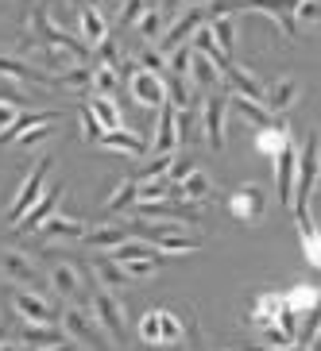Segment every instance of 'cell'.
<instances>
[{
  "label": "cell",
  "mask_w": 321,
  "mask_h": 351,
  "mask_svg": "<svg viewBox=\"0 0 321 351\" xmlns=\"http://www.w3.org/2000/svg\"><path fill=\"white\" fill-rule=\"evenodd\" d=\"M252 351H310L306 343H290V348H252Z\"/></svg>",
  "instance_id": "cell-50"
},
{
  "label": "cell",
  "mask_w": 321,
  "mask_h": 351,
  "mask_svg": "<svg viewBox=\"0 0 321 351\" xmlns=\"http://www.w3.org/2000/svg\"><path fill=\"white\" fill-rule=\"evenodd\" d=\"M47 282H51V293L58 298H85V286H89V274H85L74 258H54L51 270H47Z\"/></svg>",
  "instance_id": "cell-8"
},
{
  "label": "cell",
  "mask_w": 321,
  "mask_h": 351,
  "mask_svg": "<svg viewBox=\"0 0 321 351\" xmlns=\"http://www.w3.org/2000/svg\"><path fill=\"white\" fill-rule=\"evenodd\" d=\"M321 182V143L318 135H306L302 139V151H298V186H294V220L310 213V197Z\"/></svg>",
  "instance_id": "cell-1"
},
{
  "label": "cell",
  "mask_w": 321,
  "mask_h": 351,
  "mask_svg": "<svg viewBox=\"0 0 321 351\" xmlns=\"http://www.w3.org/2000/svg\"><path fill=\"white\" fill-rule=\"evenodd\" d=\"M89 313H93L97 324L113 336L116 348H124V343H128V320H124V305H120V298H116L113 289H93Z\"/></svg>",
  "instance_id": "cell-4"
},
{
  "label": "cell",
  "mask_w": 321,
  "mask_h": 351,
  "mask_svg": "<svg viewBox=\"0 0 321 351\" xmlns=\"http://www.w3.org/2000/svg\"><path fill=\"white\" fill-rule=\"evenodd\" d=\"M47 351H74V343H58V348H47Z\"/></svg>",
  "instance_id": "cell-52"
},
{
  "label": "cell",
  "mask_w": 321,
  "mask_h": 351,
  "mask_svg": "<svg viewBox=\"0 0 321 351\" xmlns=\"http://www.w3.org/2000/svg\"><path fill=\"white\" fill-rule=\"evenodd\" d=\"M318 305H321V289L310 286V282H298L294 289H287V309L298 313V320H306Z\"/></svg>",
  "instance_id": "cell-29"
},
{
  "label": "cell",
  "mask_w": 321,
  "mask_h": 351,
  "mask_svg": "<svg viewBox=\"0 0 321 351\" xmlns=\"http://www.w3.org/2000/svg\"><path fill=\"white\" fill-rule=\"evenodd\" d=\"M155 247H159V255H166V258H182V255H197V251H201V239L190 236V228H178L170 236L155 239Z\"/></svg>",
  "instance_id": "cell-25"
},
{
  "label": "cell",
  "mask_w": 321,
  "mask_h": 351,
  "mask_svg": "<svg viewBox=\"0 0 321 351\" xmlns=\"http://www.w3.org/2000/svg\"><path fill=\"white\" fill-rule=\"evenodd\" d=\"M140 201H175V182L170 178H151V182H140Z\"/></svg>",
  "instance_id": "cell-39"
},
{
  "label": "cell",
  "mask_w": 321,
  "mask_h": 351,
  "mask_svg": "<svg viewBox=\"0 0 321 351\" xmlns=\"http://www.w3.org/2000/svg\"><path fill=\"white\" fill-rule=\"evenodd\" d=\"M0 274L20 289H35V293L51 289V282L39 274V267L32 263V255H23V251H16V247H8L4 255H0Z\"/></svg>",
  "instance_id": "cell-6"
},
{
  "label": "cell",
  "mask_w": 321,
  "mask_h": 351,
  "mask_svg": "<svg viewBox=\"0 0 321 351\" xmlns=\"http://www.w3.org/2000/svg\"><path fill=\"white\" fill-rule=\"evenodd\" d=\"M78 32H82L85 47H104L109 43V16L97 4H78Z\"/></svg>",
  "instance_id": "cell-12"
},
{
  "label": "cell",
  "mask_w": 321,
  "mask_h": 351,
  "mask_svg": "<svg viewBox=\"0 0 321 351\" xmlns=\"http://www.w3.org/2000/svg\"><path fill=\"white\" fill-rule=\"evenodd\" d=\"M20 116H23L20 104H4V101H0V135L12 132V128L20 124Z\"/></svg>",
  "instance_id": "cell-46"
},
{
  "label": "cell",
  "mask_w": 321,
  "mask_h": 351,
  "mask_svg": "<svg viewBox=\"0 0 321 351\" xmlns=\"http://www.w3.org/2000/svg\"><path fill=\"white\" fill-rule=\"evenodd\" d=\"M287 143H294V139H290V128L283 124V120H279L275 128H263V132L256 135V147H259V151H263L267 158H275Z\"/></svg>",
  "instance_id": "cell-34"
},
{
  "label": "cell",
  "mask_w": 321,
  "mask_h": 351,
  "mask_svg": "<svg viewBox=\"0 0 321 351\" xmlns=\"http://www.w3.org/2000/svg\"><path fill=\"white\" fill-rule=\"evenodd\" d=\"M16 336H20V343H27L32 351H47V348H58V343H70L63 324H27V320H20Z\"/></svg>",
  "instance_id": "cell-13"
},
{
  "label": "cell",
  "mask_w": 321,
  "mask_h": 351,
  "mask_svg": "<svg viewBox=\"0 0 321 351\" xmlns=\"http://www.w3.org/2000/svg\"><path fill=\"white\" fill-rule=\"evenodd\" d=\"M54 166V155H39L32 162V170H27V178L20 182V189H16V197H12V205H8V213H4V224H20L27 213L35 208V201H39L43 193H47V170Z\"/></svg>",
  "instance_id": "cell-2"
},
{
  "label": "cell",
  "mask_w": 321,
  "mask_h": 351,
  "mask_svg": "<svg viewBox=\"0 0 321 351\" xmlns=\"http://www.w3.org/2000/svg\"><path fill=\"white\" fill-rule=\"evenodd\" d=\"M104 4H116V0H104Z\"/></svg>",
  "instance_id": "cell-55"
},
{
  "label": "cell",
  "mask_w": 321,
  "mask_h": 351,
  "mask_svg": "<svg viewBox=\"0 0 321 351\" xmlns=\"http://www.w3.org/2000/svg\"><path fill=\"white\" fill-rule=\"evenodd\" d=\"M178 151V132H175V104L159 108L155 116V135H151V155H175Z\"/></svg>",
  "instance_id": "cell-18"
},
{
  "label": "cell",
  "mask_w": 321,
  "mask_h": 351,
  "mask_svg": "<svg viewBox=\"0 0 321 351\" xmlns=\"http://www.w3.org/2000/svg\"><path fill=\"white\" fill-rule=\"evenodd\" d=\"M78 116H82L85 143H101V139H104V128H101V120H97V112H93V108H89V104H82V108H78Z\"/></svg>",
  "instance_id": "cell-42"
},
{
  "label": "cell",
  "mask_w": 321,
  "mask_h": 351,
  "mask_svg": "<svg viewBox=\"0 0 321 351\" xmlns=\"http://www.w3.org/2000/svg\"><path fill=\"white\" fill-rule=\"evenodd\" d=\"M175 158H178V155H151V158L144 162V170H140L135 178H140V182H151V178L170 174V166H175Z\"/></svg>",
  "instance_id": "cell-41"
},
{
  "label": "cell",
  "mask_w": 321,
  "mask_h": 351,
  "mask_svg": "<svg viewBox=\"0 0 321 351\" xmlns=\"http://www.w3.org/2000/svg\"><path fill=\"white\" fill-rule=\"evenodd\" d=\"M166 62H170V73H178V77H190V66H194V51H190V47H178V51L166 54Z\"/></svg>",
  "instance_id": "cell-44"
},
{
  "label": "cell",
  "mask_w": 321,
  "mask_h": 351,
  "mask_svg": "<svg viewBox=\"0 0 321 351\" xmlns=\"http://www.w3.org/2000/svg\"><path fill=\"white\" fill-rule=\"evenodd\" d=\"M0 351H16V348H12V343H0Z\"/></svg>",
  "instance_id": "cell-53"
},
{
  "label": "cell",
  "mask_w": 321,
  "mask_h": 351,
  "mask_svg": "<svg viewBox=\"0 0 321 351\" xmlns=\"http://www.w3.org/2000/svg\"><path fill=\"white\" fill-rule=\"evenodd\" d=\"M89 270H93V278L101 282V289H128V286H135V278L128 274L120 263H116L113 255H97V258H89Z\"/></svg>",
  "instance_id": "cell-15"
},
{
  "label": "cell",
  "mask_w": 321,
  "mask_h": 351,
  "mask_svg": "<svg viewBox=\"0 0 321 351\" xmlns=\"http://www.w3.org/2000/svg\"><path fill=\"white\" fill-rule=\"evenodd\" d=\"M85 104L97 112V120H101L104 132H120V128H124V116H120V104H116V97H89Z\"/></svg>",
  "instance_id": "cell-32"
},
{
  "label": "cell",
  "mask_w": 321,
  "mask_h": 351,
  "mask_svg": "<svg viewBox=\"0 0 321 351\" xmlns=\"http://www.w3.org/2000/svg\"><path fill=\"white\" fill-rule=\"evenodd\" d=\"M0 343H8V340H4V328H0Z\"/></svg>",
  "instance_id": "cell-54"
},
{
  "label": "cell",
  "mask_w": 321,
  "mask_h": 351,
  "mask_svg": "<svg viewBox=\"0 0 321 351\" xmlns=\"http://www.w3.org/2000/svg\"><path fill=\"white\" fill-rule=\"evenodd\" d=\"M63 332L70 336V343H82V348L89 351H113V340L104 336V328L97 324V317L89 309H78V305H70V309H63Z\"/></svg>",
  "instance_id": "cell-3"
},
{
  "label": "cell",
  "mask_w": 321,
  "mask_h": 351,
  "mask_svg": "<svg viewBox=\"0 0 321 351\" xmlns=\"http://www.w3.org/2000/svg\"><path fill=\"white\" fill-rule=\"evenodd\" d=\"M166 93H170L175 108H197V93H194V85H190V77L166 73Z\"/></svg>",
  "instance_id": "cell-35"
},
{
  "label": "cell",
  "mask_w": 321,
  "mask_h": 351,
  "mask_svg": "<svg viewBox=\"0 0 321 351\" xmlns=\"http://www.w3.org/2000/svg\"><path fill=\"white\" fill-rule=\"evenodd\" d=\"M209 27H213V35H217L221 51L236 62V16H217V20H209Z\"/></svg>",
  "instance_id": "cell-36"
},
{
  "label": "cell",
  "mask_w": 321,
  "mask_h": 351,
  "mask_svg": "<svg viewBox=\"0 0 321 351\" xmlns=\"http://www.w3.org/2000/svg\"><path fill=\"white\" fill-rule=\"evenodd\" d=\"M186 340H190V351H206V340H201V332H197V320H194V324H190Z\"/></svg>",
  "instance_id": "cell-49"
},
{
  "label": "cell",
  "mask_w": 321,
  "mask_h": 351,
  "mask_svg": "<svg viewBox=\"0 0 321 351\" xmlns=\"http://www.w3.org/2000/svg\"><path fill=\"white\" fill-rule=\"evenodd\" d=\"M294 20H298V27H321V0H302Z\"/></svg>",
  "instance_id": "cell-43"
},
{
  "label": "cell",
  "mask_w": 321,
  "mask_h": 351,
  "mask_svg": "<svg viewBox=\"0 0 321 351\" xmlns=\"http://www.w3.org/2000/svg\"><path fill=\"white\" fill-rule=\"evenodd\" d=\"M225 120H228V97L225 93H206L201 97V135L209 139L213 151L225 147Z\"/></svg>",
  "instance_id": "cell-9"
},
{
  "label": "cell",
  "mask_w": 321,
  "mask_h": 351,
  "mask_svg": "<svg viewBox=\"0 0 321 351\" xmlns=\"http://www.w3.org/2000/svg\"><path fill=\"white\" fill-rule=\"evenodd\" d=\"M310 351H321V328H318V336H313V343H310Z\"/></svg>",
  "instance_id": "cell-51"
},
{
  "label": "cell",
  "mask_w": 321,
  "mask_h": 351,
  "mask_svg": "<svg viewBox=\"0 0 321 351\" xmlns=\"http://www.w3.org/2000/svg\"><path fill=\"white\" fill-rule=\"evenodd\" d=\"M283 313H287V293H279V289H267V293H259L256 305H252V324L263 332V328H271V324H275Z\"/></svg>",
  "instance_id": "cell-19"
},
{
  "label": "cell",
  "mask_w": 321,
  "mask_h": 351,
  "mask_svg": "<svg viewBox=\"0 0 321 351\" xmlns=\"http://www.w3.org/2000/svg\"><path fill=\"white\" fill-rule=\"evenodd\" d=\"M190 82L201 89V97L206 93H221V85H225V70H221L217 62H209L206 54L194 51V66H190Z\"/></svg>",
  "instance_id": "cell-21"
},
{
  "label": "cell",
  "mask_w": 321,
  "mask_h": 351,
  "mask_svg": "<svg viewBox=\"0 0 321 351\" xmlns=\"http://www.w3.org/2000/svg\"><path fill=\"white\" fill-rule=\"evenodd\" d=\"M51 124H54V120H51ZM51 124H35L32 132H23L20 139H16V143H20V147H35V143H39V139H43V135L51 132Z\"/></svg>",
  "instance_id": "cell-48"
},
{
  "label": "cell",
  "mask_w": 321,
  "mask_h": 351,
  "mask_svg": "<svg viewBox=\"0 0 321 351\" xmlns=\"http://www.w3.org/2000/svg\"><path fill=\"white\" fill-rule=\"evenodd\" d=\"M58 89H70V93H93V70L89 66H70L54 77Z\"/></svg>",
  "instance_id": "cell-33"
},
{
  "label": "cell",
  "mask_w": 321,
  "mask_h": 351,
  "mask_svg": "<svg viewBox=\"0 0 321 351\" xmlns=\"http://www.w3.org/2000/svg\"><path fill=\"white\" fill-rule=\"evenodd\" d=\"M35 236L51 239V243H58V239H85V236H89V224L78 220V217H63V213H54V217L47 220Z\"/></svg>",
  "instance_id": "cell-20"
},
{
  "label": "cell",
  "mask_w": 321,
  "mask_h": 351,
  "mask_svg": "<svg viewBox=\"0 0 321 351\" xmlns=\"http://www.w3.org/2000/svg\"><path fill=\"white\" fill-rule=\"evenodd\" d=\"M163 23H166V16H163V12H159V4H147L144 20L135 23V32L144 35V39L159 43V39H163Z\"/></svg>",
  "instance_id": "cell-38"
},
{
  "label": "cell",
  "mask_w": 321,
  "mask_h": 351,
  "mask_svg": "<svg viewBox=\"0 0 321 351\" xmlns=\"http://www.w3.org/2000/svg\"><path fill=\"white\" fill-rule=\"evenodd\" d=\"M8 301H12V309H16V317L27 320V324H54V309H51V301H47V293L12 286Z\"/></svg>",
  "instance_id": "cell-10"
},
{
  "label": "cell",
  "mask_w": 321,
  "mask_h": 351,
  "mask_svg": "<svg viewBox=\"0 0 321 351\" xmlns=\"http://www.w3.org/2000/svg\"><path fill=\"white\" fill-rule=\"evenodd\" d=\"M318 189H321V182H318Z\"/></svg>",
  "instance_id": "cell-56"
},
{
  "label": "cell",
  "mask_w": 321,
  "mask_h": 351,
  "mask_svg": "<svg viewBox=\"0 0 321 351\" xmlns=\"http://www.w3.org/2000/svg\"><path fill=\"white\" fill-rule=\"evenodd\" d=\"M101 147L104 151H116V155H128V158H144L147 151H151V143H144L140 135H132V132H104V139H101Z\"/></svg>",
  "instance_id": "cell-27"
},
{
  "label": "cell",
  "mask_w": 321,
  "mask_h": 351,
  "mask_svg": "<svg viewBox=\"0 0 321 351\" xmlns=\"http://www.w3.org/2000/svg\"><path fill=\"white\" fill-rule=\"evenodd\" d=\"M135 70H151V73H166L170 62H166V54L159 47H144V51L135 54Z\"/></svg>",
  "instance_id": "cell-40"
},
{
  "label": "cell",
  "mask_w": 321,
  "mask_h": 351,
  "mask_svg": "<svg viewBox=\"0 0 321 351\" xmlns=\"http://www.w3.org/2000/svg\"><path fill=\"white\" fill-rule=\"evenodd\" d=\"M0 77H8V82H32V85H54V77L39 70V66L23 62V58H12V54H0Z\"/></svg>",
  "instance_id": "cell-22"
},
{
  "label": "cell",
  "mask_w": 321,
  "mask_h": 351,
  "mask_svg": "<svg viewBox=\"0 0 321 351\" xmlns=\"http://www.w3.org/2000/svg\"><path fill=\"white\" fill-rule=\"evenodd\" d=\"M263 213H267V193H263V186L248 182V186H236L228 193V217L236 220V224H259Z\"/></svg>",
  "instance_id": "cell-7"
},
{
  "label": "cell",
  "mask_w": 321,
  "mask_h": 351,
  "mask_svg": "<svg viewBox=\"0 0 321 351\" xmlns=\"http://www.w3.org/2000/svg\"><path fill=\"white\" fill-rule=\"evenodd\" d=\"M144 12H147V0H124V8H120V23H124V27H135V23L144 20Z\"/></svg>",
  "instance_id": "cell-45"
},
{
  "label": "cell",
  "mask_w": 321,
  "mask_h": 351,
  "mask_svg": "<svg viewBox=\"0 0 321 351\" xmlns=\"http://www.w3.org/2000/svg\"><path fill=\"white\" fill-rule=\"evenodd\" d=\"M294 186H298V147L287 143L275 155V193L290 213H294Z\"/></svg>",
  "instance_id": "cell-11"
},
{
  "label": "cell",
  "mask_w": 321,
  "mask_h": 351,
  "mask_svg": "<svg viewBox=\"0 0 321 351\" xmlns=\"http://www.w3.org/2000/svg\"><path fill=\"white\" fill-rule=\"evenodd\" d=\"M63 197H66V186H51V189H47V193H43L39 201H35V208H32V213H27V217L20 220V224H23V232H39V228L47 224V220H51L54 213H58V205H63Z\"/></svg>",
  "instance_id": "cell-16"
},
{
  "label": "cell",
  "mask_w": 321,
  "mask_h": 351,
  "mask_svg": "<svg viewBox=\"0 0 321 351\" xmlns=\"http://www.w3.org/2000/svg\"><path fill=\"white\" fill-rule=\"evenodd\" d=\"M135 201H140V178H124L113 193L104 197V213L113 217V213H120V208H135Z\"/></svg>",
  "instance_id": "cell-30"
},
{
  "label": "cell",
  "mask_w": 321,
  "mask_h": 351,
  "mask_svg": "<svg viewBox=\"0 0 321 351\" xmlns=\"http://www.w3.org/2000/svg\"><path fill=\"white\" fill-rule=\"evenodd\" d=\"M97 54H101V66H113V70H120V47H116L113 39L104 43V47H97Z\"/></svg>",
  "instance_id": "cell-47"
},
{
  "label": "cell",
  "mask_w": 321,
  "mask_h": 351,
  "mask_svg": "<svg viewBox=\"0 0 321 351\" xmlns=\"http://www.w3.org/2000/svg\"><path fill=\"white\" fill-rule=\"evenodd\" d=\"M140 340L151 348H166V309H151L140 320Z\"/></svg>",
  "instance_id": "cell-31"
},
{
  "label": "cell",
  "mask_w": 321,
  "mask_h": 351,
  "mask_svg": "<svg viewBox=\"0 0 321 351\" xmlns=\"http://www.w3.org/2000/svg\"><path fill=\"white\" fill-rule=\"evenodd\" d=\"M228 108H236V116H244V120H248V124H256L259 132H263V128H275L279 124V120H275V112H271L267 104H259V101H248V97H228Z\"/></svg>",
  "instance_id": "cell-28"
},
{
  "label": "cell",
  "mask_w": 321,
  "mask_h": 351,
  "mask_svg": "<svg viewBox=\"0 0 321 351\" xmlns=\"http://www.w3.org/2000/svg\"><path fill=\"white\" fill-rule=\"evenodd\" d=\"M124 82H128V93H132V101L140 104V108L159 112V108H166V104H170V93H166V73L135 70V73H128Z\"/></svg>",
  "instance_id": "cell-5"
},
{
  "label": "cell",
  "mask_w": 321,
  "mask_h": 351,
  "mask_svg": "<svg viewBox=\"0 0 321 351\" xmlns=\"http://www.w3.org/2000/svg\"><path fill=\"white\" fill-rule=\"evenodd\" d=\"M209 193H213V178H209L201 166H194V170L186 174V182L175 186V201H186V205H201Z\"/></svg>",
  "instance_id": "cell-23"
},
{
  "label": "cell",
  "mask_w": 321,
  "mask_h": 351,
  "mask_svg": "<svg viewBox=\"0 0 321 351\" xmlns=\"http://www.w3.org/2000/svg\"><path fill=\"white\" fill-rule=\"evenodd\" d=\"M85 243H89V247H97V251H109V255H113L116 247L132 243V232H128V224H101V228H89Z\"/></svg>",
  "instance_id": "cell-24"
},
{
  "label": "cell",
  "mask_w": 321,
  "mask_h": 351,
  "mask_svg": "<svg viewBox=\"0 0 321 351\" xmlns=\"http://www.w3.org/2000/svg\"><path fill=\"white\" fill-rule=\"evenodd\" d=\"M225 82H228V89L236 97H248V101H267V85H259L256 82V73L248 70V66H240V62H232L228 66V73H225Z\"/></svg>",
  "instance_id": "cell-17"
},
{
  "label": "cell",
  "mask_w": 321,
  "mask_h": 351,
  "mask_svg": "<svg viewBox=\"0 0 321 351\" xmlns=\"http://www.w3.org/2000/svg\"><path fill=\"white\" fill-rule=\"evenodd\" d=\"M298 97H302V82L294 77V73H279V77L267 85V101L263 104H267L275 116H283V112H290V108L298 104Z\"/></svg>",
  "instance_id": "cell-14"
},
{
  "label": "cell",
  "mask_w": 321,
  "mask_h": 351,
  "mask_svg": "<svg viewBox=\"0 0 321 351\" xmlns=\"http://www.w3.org/2000/svg\"><path fill=\"white\" fill-rule=\"evenodd\" d=\"M120 82H124V73L113 70V66H97L93 70V97H116L120 93Z\"/></svg>",
  "instance_id": "cell-37"
},
{
  "label": "cell",
  "mask_w": 321,
  "mask_h": 351,
  "mask_svg": "<svg viewBox=\"0 0 321 351\" xmlns=\"http://www.w3.org/2000/svg\"><path fill=\"white\" fill-rule=\"evenodd\" d=\"M298 247H302V258L310 263V267L321 270V228L313 224V217H298Z\"/></svg>",
  "instance_id": "cell-26"
}]
</instances>
